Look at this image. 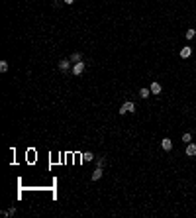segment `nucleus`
<instances>
[{
  "mask_svg": "<svg viewBox=\"0 0 196 218\" xmlns=\"http://www.w3.org/2000/svg\"><path fill=\"white\" fill-rule=\"evenodd\" d=\"M149 94H151V88H141V90H139V96L141 98H147Z\"/></svg>",
  "mask_w": 196,
  "mask_h": 218,
  "instance_id": "10",
  "label": "nucleus"
},
{
  "mask_svg": "<svg viewBox=\"0 0 196 218\" xmlns=\"http://www.w3.org/2000/svg\"><path fill=\"white\" fill-rule=\"evenodd\" d=\"M71 71H73V75H82V73H84V63H82V61H78V63H75Z\"/></svg>",
  "mask_w": 196,
  "mask_h": 218,
  "instance_id": "1",
  "label": "nucleus"
},
{
  "mask_svg": "<svg viewBox=\"0 0 196 218\" xmlns=\"http://www.w3.org/2000/svg\"><path fill=\"white\" fill-rule=\"evenodd\" d=\"M71 63H73L71 59H63V61L59 63V69H61V71H69V69H73V67H71Z\"/></svg>",
  "mask_w": 196,
  "mask_h": 218,
  "instance_id": "4",
  "label": "nucleus"
},
{
  "mask_svg": "<svg viewBox=\"0 0 196 218\" xmlns=\"http://www.w3.org/2000/svg\"><path fill=\"white\" fill-rule=\"evenodd\" d=\"M151 94H159V92H161V85H159V83H151Z\"/></svg>",
  "mask_w": 196,
  "mask_h": 218,
  "instance_id": "7",
  "label": "nucleus"
},
{
  "mask_svg": "<svg viewBox=\"0 0 196 218\" xmlns=\"http://www.w3.org/2000/svg\"><path fill=\"white\" fill-rule=\"evenodd\" d=\"M194 35H196V30H192V28H190V30H186V39H192Z\"/></svg>",
  "mask_w": 196,
  "mask_h": 218,
  "instance_id": "11",
  "label": "nucleus"
},
{
  "mask_svg": "<svg viewBox=\"0 0 196 218\" xmlns=\"http://www.w3.org/2000/svg\"><path fill=\"white\" fill-rule=\"evenodd\" d=\"M71 61H73V63H78V61H82V55H80V53H76V51H75V53L71 55Z\"/></svg>",
  "mask_w": 196,
  "mask_h": 218,
  "instance_id": "9",
  "label": "nucleus"
},
{
  "mask_svg": "<svg viewBox=\"0 0 196 218\" xmlns=\"http://www.w3.org/2000/svg\"><path fill=\"white\" fill-rule=\"evenodd\" d=\"M102 173H104V171H102V167H96V169H94V173H92V177H90V179H92V181H98V179L102 177Z\"/></svg>",
  "mask_w": 196,
  "mask_h": 218,
  "instance_id": "6",
  "label": "nucleus"
},
{
  "mask_svg": "<svg viewBox=\"0 0 196 218\" xmlns=\"http://www.w3.org/2000/svg\"><path fill=\"white\" fill-rule=\"evenodd\" d=\"M190 140H192V136H190L188 132H186V134H182V142H190Z\"/></svg>",
  "mask_w": 196,
  "mask_h": 218,
  "instance_id": "13",
  "label": "nucleus"
},
{
  "mask_svg": "<svg viewBox=\"0 0 196 218\" xmlns=\"http://www.w3.org/2000/svg\"><path fill=\"white\" fill-rule=\"evenodd\" d=\"M82 159H84V161H90V159H94V155H92V153H84Z\"/></svg>",
  "mask_w": 196,
  "mask_h": 218,
  "instance_id": "14",
  "label": "nucleus"
},
{
  "mask_svg": "<svg viewBox=\"0 0 196 218\" xmlns=\"http://www.w3.org/2000/svg\"><path fill=\"white\" fill-rule=\"evenodd\" d=\"M0 71H2V73L8 71V61H0Z\"/></svg>",
  "mask_w": 196,
  "mask_h": 218,
  "instance_id": "12",
  "label": "nucleus"
},
{
  "mask_svg": "<svg viewBox=\"0 0 196 218\" xmlns=\"http://www.w3.org/2000/svg\"><path fill=\"white\" fill-rule=\"evenodd\" d=\"M190 55H192V49H190V47H182V49H180V57H182V59H188Z\"/></svg>",
  "mask_w": 196,
  "mask_h": 218,
  "instance_id": "5",
  "label": "nucleus"
},
{
  "mask_svg": "<svg viewBox=\"0 0 196 218\" xmlns=\"http://www.w3.org/2000/svg\"><path fill=\"white\" fill-rule=\"evenodd\" d=\"M133 110H135V104L133 102H126L120 108V114H128V112H133Z\"/></svg>",
  "mask_w": 196,
  "mask_h": 218,
  "instance_id": "2",
  "label": "nucleus"
},
{
  "mask_svg": "<svg viewBox=\"0 0 196 218\" xmlns=\"http://www.w3.org/2000/svg\"><path fill=\"white\" fill-rule=\"evenodd\" d=\"M161 147H163L165 151H171V149H173V142H171L169 138H165V140H161Z\"/></svg>",
  "mask_w": 196,
  "mask_h": 218,
  "instance_id": "3",
  "label": "nucleus"
},
{
  "mask_svg": "<svg viewBox=\"0 0 196 218\" xmlns=\"http://www.w3.org/2000/svg\"><path fill=\"white\" fill-rule=\"evenodd\" d=\"M65 2H67V4H73V2H75V0H65Z\"/></svg>",
  "mask_w": 196,
  "mask_h": 218,
  "instance_id": "15",
  "label": "nucleus"
},
{
  "mask_svg": "<svg viewBox=\"0 0 196 218\" xmlns=\"http://www.w3.org/2000/svg\"><path fill=\"white\" fill-rule=\"evenodd\" d=\"M186 155H190V157L196 155V145H194V143H190V145L186 147Z\"/></svg>",
  "mask_w": 196,
  "mask_h": 218,
  "instance_id": "8",
  "label": "nucleus"
}]
</instances>
